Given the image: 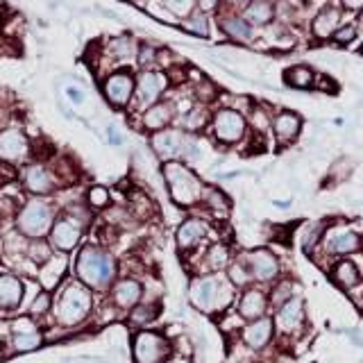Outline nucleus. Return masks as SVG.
<instances>
[{"mask_svg": "<svg viewBox=\"0 0 363 363\" xmlns=\"http://www.w3.org/2000/svg\"><path fill=\"white\" fill-rule=\"evenodd\" d=\"M73 275L94 293H107L118 277V259L102 243H82L75 250Z\"/></svg>", "mask_w": 363, "mask_h": 363, "instance_id": "f257e3e1", "label": "nucleus"}, {"mask_svg": "<svg viewBox=\"0 0 363 363\" xmlns=\"http://www.w3.org/2000/svg\"><path fill=\"white\" fill-rule=\"evenodd\" d=\"M96 309V295L82 281L68 277L60 289L52 293V320L62 329L82 327Z\"/></svg>", "mask_w": 363, "mask_h": 363, "instance_id": "f03ea898", "label": "nucleus"}, {"mask_svg": "<svg viewBox=\"0 0 363 363\" xmlns=\"http://www.w3.org/2000/svg\"><path fill=\"white\" fill-rule=\"evenodd\" d=\"M94 218L91 209L82 202H71L60 209L57 218L52 223V230L48 234V243L52 252L60 255H71L82 245V238L86 234V227Z\"/></svg>", "mask_w": 363, "mask_h": 363, "instance_id": "7ed1b4c3", "label": "nucleus"}, {"mask_svg": "<svg viewBox=\"0 0 363 363\" xmlns=\"http://www.w3.org/2000/svg\"><path fill=\"white\" fill-rule=\"evenodd\" d=\"M236 300V289L223 275H196L189 284V302L196 311L223 315Z\"/></svg>", "mask_w": 363, "mask_h": 363, "instance_id": "20e7f679", "label": "nucleus"}, {"mask_svg": "<svg viewBox=\"0 0 363 363\" xmlns=\"http://www.w3.org/2000/svg\"><path fill=\"white\" fill-rule=\"evenodd\" d=\"M162 179L166 184L168 198L177 209H196L202 202L204 193V182L198 177V173L184 162H164L162 168Z\"/></svg>", "mask_w": 363, "mask_h": 363, "instance_id": "39448f33", "label": "nucleus"}, {"mask_svg": "<svg viewBox=\"0 0 363 363\" xmlns=\"http://www.w3.org/2000/svg\"><path fill=\"white\" fill-rule=\"evenodd\" d=\"M60 213V207L48 198H28L21 202V207L14 216V230L26 236L28 241L37 238H48L52 223Z\"/></svg>", "mask_w": 363, "mask_h": 363, "instance_id": "423d86ee", "label": "nucleus"}, {"mask_svg": "<svg viewBox=\"0 0 363 363\" xmlns=\"http://www.w3.org/2000/svg\"><path fill=\"white\" fill-rule=\"evenodd\" d=\"M150 147L157 159L164 162H191L198 157V143L193 134H186L179 128H166L150 134Z\"/></svg>", "mask_w": 363, "mask_h": 363, "instance_id": "0eeeda50", "label": "nucleus"}, {"mask_svg": "<svg viewBox=\"0 0 363 363\" xmlns=\"http://www.w3.org/2000/svg\"><path fill=\"white\" fill-rule=\"evenodd\" d=\"M175 343L159 329H136L130 338L132 363H164L173 357Z\"/></svg>", "mask_w": 363, "mask_h": 363, "instance_id": "6e6552de", "label": "nucleus"}, {"mask_svg": "<svg viewBox=\"0 0 363 363\" xmlns=\"http://www.w3.org/2000/svg\"><path fill=\"white\" fill-rule=\"evenodd\" d=\"M7 345L9 354H30V352H37L45 345V334L39 323H34L30 315L23 313L11 320Z\"/></svg>", "mask_w": 363, "mask_h": 363, "instance_id": "1a4fd4ad", "label": "nucleus"}, {"mask_svg": "<svg viewBox=\"0 0 363 363\" xmlns=\"http://www.w3.org/2000/svg\"><path fill=\"white\" fill-rule=\"evenodd\" d=\"M170 86V77L168 73H164L162 68H147V71H141L139 77H136V86H134V100L132 105L136 111H143L155 102L164 100L166 91Z\"/></svg>", "mask_w": 363, "mask_h": 363, "instance_id": "9d476101", "label": "nucleus"}, {"mask_svg": "<svg viewBox=\"0 0 363 363\" xmlns=\"http://www.w3.org/2000/svg\"><path fill=\"white\" fill-rule=\"evenodd\" d=\"M209 132L218 143L223 145H234L238 141L245 139L247 134V121L241 111L230 109V107H220L211 113L209 121Z\"/></svg>", "mask_w": 363, "mask_h": 363, "instance_id": "9b49d317", "label": "nucleus"}, {"mask_svg": "<svg viewBox=\"0 0 363 363\" xmlns=\"http://www.w3.org/2000/svg\"><path fill=\"white\" fill-rule=\"evenodd\" d=\"M34 157V143L21 128H0V162L9 166H26Z\"/></svg>", "mask_w": 363, "mask_h": 363, "instance_id": "f8f14e48", "label": "nucleus"}, {"mask_svg": "<svg viewBox=\"0 0 363 363\" xmlns=\"http://www.w3.org/2000/svg\"><path fill=\"white\" fill-rule=\"evenodd\" d=\"M18 182H21V189L26 191L30 198H50L52 193L60 191L52 170L45 162H28L21 168Z\"/></svg>", "mask_w": 363, "mask_h": 363, "instance_id": "ddd939ff", "label": "nucleus"}, {"mask_svg": "<svg viewBox=\"0 0 363 363\" xmlns=\"http://www.w3.org/2000/svg\"><path fill=\"white\" fill-rule=\"evenodd\" d=\"M211 234V225L202 216H186L184 220L177 225L175 232V245L182 257L196 255L200 247L207 245V238Z\"/></svg>", "mask_w": 363, "mask_h": 363, "instance_id": "4468645a", "label": "nucleus"}, {"mask_svg": "<svg viewBox=\"0 0 363 363\" xmlns=\"http://www.w3.org/2000/svg\"><path fill=\"white\" fill-rule=\"evenodd\" d=\"M134 86H136V77L128 68H116L105 75L102 79V96L109 102L113 109H128L132 107L134 100Z\"/></svg>", "mask_w": 363, "mask_h": 363, "instance_id": "2eb2a0df", "label": "nucleus"}, {"mask_svg": "<svg viewBox=\"0 0 363 363\" xmlns=\"http://www.w3.org/2000/svg\"><path fill=\"white\" fill-rule=\"evenodd\" d=\"M145 298V284L141 277L136 275H123L116 277V281L111 284L107 291V302L116 309L121 315L134 309L136 304Z\"/></svg>", "mask_w": 363, "mask_h": 363, "instance_id": "dca6fc26", "label": "nucleus"}, {"mask_svg": "<svg viewBox=\"0 0 363 363\" xmlns=\"http://www.w3.org/2000/svg\"><path fill=\"white\" fill-rule=\"evenodd\" d=\"M245 266L250 270V277L257 284H275L279 279V259L275 252H270L268 247H257V250H250V252L241 255Z\"/></svg>", "mask_w": 363, "mask_h": 363, "instance_id": "f3484780", "label": "nucleus"}, {"mask_svg": "<svg viewBox=\"0 0 363 363\" xmlns=\"http://www.w3.org/2000/svg\"><path fill=\"white\" fill-rule=\"evenodd\" d=\"M304 300L293 295L291 300H286L281 306L275 309V315H272V325H275V334L279 336H291L298 334L304 327Z\"/></svg>", "mask_w": 363, "mask_h": 363, "instance_id": "a211bd4d", "label": "nucleus"}, {"mask_svg": "<svg viewBox=\"0 0 363 363\" xmlns=\"http://www.w3.org/2000/svg\"><path fill=\"white\" fill-rule=\"evenodd\" d=\"M363 241L357 232H352L350 227H343V225H332L327 227L323 232V238H320V245L327 255H352L361 250Z\"/></svg>", "mask_w": 363, "mask_h": 363, "instance_id": "6ab92c4d", "label": "nucleus"}, {"mask_svg": "<svg viewBox=\"0 0 363 363\" xmlns=\"http://www.w3.org/2000/svg\"><path fill=\"white\" fill-rule=\"evenodd\" d=\"M68 270H71V259H68V255L52 252L50 259L43 261V264L37 268V275L34 277H37L39 286L43 291L55 293L68 279Z\"/></svg>", "mask_w": 363, "mask_h": 363, "instance_id": "aec40b11", "label": "nucleus"}, {"mask_svg": "<svg viewBox=\"0 0 363 363\" xmlns=\"http://www.w3.org/2000/svg\"><path fill=\"white\" fill-rule=\"evenodd\" d=\"M26 302V279L14 270L0 272V311L14 313Z\"/></svg>", "mask_w": 363, "mask_h": 363, "instance_id": "412c9836", "label": "nucleus"}, {"mask_svg": "<svg viewBox=\"0 0 363 363\" xmlns=\"http://www.w3.org/2000/svg\"><path fill=\"white\" fill-rule=\"evenodd\" d=\"M268 309H270L268 293L259 286H247L241 291V295H238L234 313L241 318L243 323H252V320H257V318L268 315Z\"/></svg>", "mask_w": 363, "mask_h": 363, "instance_id": "4be33fe9", "label": "nucleus"}, {"mask_svg": "<svg viewBox=\"0 0 363 363\" xmlns=\"http://www.w3.org/2000/svg\"><path fill=\"white\" fill-rule=\"evenodd\" d=\"M238 336H241V343L252 350V352H261L266 350L272 338H275V325H272V318L264 315V318H257L252 323H245L241 329H238Z\"/></svg>", "mask_w": 363, "mask_h": 363, "instance_id": "5701e85b", "label": "nucleus"}, {"mask_svg": "<svg viewBox=\"0 0 363 363\" xmlns=\"http://www.w3.org/2000/svg\"><path fill=\"white\" fill-rule=\"evenodd\" d=\"M175 116H177L175 102L173 100H159L139 113V125H141L143 132L155 134V132H162V130L170 128Z\"/></svg>", "mask_w": 363, "mask_h": 363, "instance_id": "b1692460", "label": "nucleus"}, {"mask_svg": "<svg viewBox=\"0 0 363 363\" xmlns=\"http://www.w3.org/2000/svg\"><path fill=\"white\" fill-rule=\"evenodd\" d=\"M232 264V250L227 243L216 241L204 245V252L200 259V266L193 270V277L196 275H220L223 270H227V266Z\"/></svg>", "mask_w": 363, "mask_h": 363, "instance_id": "393cba45", "label": "nucleus"}, {"mask_svg": "<svg viewBox=\"0 0 363 363\" xmlns=\"http://www.w3.org/2000/svg\"><path fill=\"white\" fill-rule=\"evenodd\" d=\"M162 315V304H159L157 300H147L143 298L139 304L134 306V309H130L128 313H125V325H128L130 329H150V325L157 320V318Z\"/></svg>", "mask_w": 363, "mask_h": 363, "instance_id": "a878e982", "label": "nucleus"}, {"mask_svg": "<svg viewBox=\"0 0 363 363\" xmlns=\"http://www.w3.org/2000/svg\"><path fill=\"white\" fill-rule=\"evenodd\" d=\"M272 132H275V139L279 145H289L298 139V134L302 130V118L295 111H279L270 123Z\"/></svg>", "mask_w": 363, "mask_h": 363, "instance_id": "bb28decb", "label": "nucleus"}, {"mask_svg": "<svg viewBox=\"0 0 363 363\" xmlns=\"http://www.w3.org/2000/svg\"><path fill=\"white\" fill-rule=\"evenodd\" d=\"M102 57H107L111 60V64H128V62H134L136 60V43L128 37V34H123V37H113L105 48H102Z\"/></svg>", "mask_w": 363, "mask_h": 363, "instance_id": "cd10ccee", "label": "nucleus"}, {"mask_svg": "<svg viewBox=\"0 0 363 363\" xmlns=\"http://www.w3.org/2000/svg\"><path fill=\"white\" fill-rule=\"evenodd\" d=\"M200 207H204L216 218H225L232 209V202L225 196V191H220L218 186H204Z\"/></svg>", "mask_w": 363, "mask_h": 363, "instance_id": "c85d7f7f", "label": "nucleus"}, {"mask_svg": "<svg viewBox=\"0 0 363 363\" xmlns=\"http://www.w3.org/2000/svg\"><path fill=\"white\" fill-rule=\"evenodd\" d=\"M332 279L338 284L340 289H345V291L354 289V286H359V284H361L359 268H357V264L352 259L336 261V266L332 268Z\"/></svg>", "mask_w": 363, "mask_h": 363, "instance_id": "c756f323", "label": "nucleus"}, {"mask_svg": "<svg viewBox=\"0 0 363 363\" xmlns=\"http://www.w3.org/2000/svg\"><path fill=\"white\" fill-rule=\"evenodd\" d=\"M209 121H211V113L204 105H191L184 113H182L179 118V130H184L186 134H193V132H200L204 128H209Z\"/></svg>", "mask_w": 363, "mask_h": 363, "instance_id": "7c9ffc66", "label": "nucleus"}, {"mask_svg": "<svg viewBox=\"0 0 363 363\" xmlns=\"http://www.w3.org/2000/svg\"><path fill=\"white\" fill-rule=\"evenodd\" d=\"M220 28L230 39L238 41V43H247L252 39V28L247 26V21L243 16H236V14H227L220 18Z\"/></svg>", "mask_w": 363, "mask_h": 363, "instance_id": "2f4dec72", "label": "nucleus"}, {"mask_svg": "<svg viewBox=\"0 0 363 363\" xmlns=\"http://www.w3.org/2000/svg\"><path fill=\"white\" fill-rule=\"evenodd\" d=\"M338 18L340 14L334 7H325L323 11H318V16L313 18V26H311L313 34L318 39H329L338 28Z\"/></svg>", "mask_w": 363, "mask_h": 363, "instance_id": "473e14b6", "label": "nucleus"}, {"mask_svg": "<svg viewBox=\"0 0 363 363\" xmlns=\"http://www.w3.org/2000/svg\"><path fill=\"white\" fill-rule=\"evenodd\" d=\"M52 313V293L39 291L34 298L26 304V315H30L34 323H43Z\"/></svg>", "mask_w": 363, "mask_h": 363, "instance_id": "72a5a7b5", "label": "nucleus"}, {"mask_svg": "<svg viewBox=\"0 0 363 363\" xmlns=\"http://www.w3.org/2000/svg\"><path fill=\"white\" fill-rule=\"evenodd\" d=\"M84 204L91 209V213H98V211H107L111 207V191L102 184H94L89 186L86 193L82 196Z\"/></svg>", "mask_w": 363, "mask_h": 363, "instance_id": "f704fd0d", "label": "nucleus"}, {"mask_svg": "<svg viewBox=\"0 0 363 363\" xmlns=\"http://www.w3.org/2000/svg\"><path fill=\"white\" fill-rule=\"evenodd\" d=\"M272 14H275V9H272V5L268 3V0H252L245 11H243V18L247 21V26H266V23L272 18Z\"/></svg>", "mask_w": 363, "mask_h": 363, "instance_id": "c9c22d12", "label": "nucleus"}, {"mask_svg": "<svg viewBox=\"0 0 363 363\" xmlns=\"http://www.w3.org/2000/svg\"><path fill=\"white\" fill-rule=\"evenodd\" d=\"M225 277H227V281H230L234 289H241L243 291L247 286H252V277H250V270L245 266L243 257L232 259V264L227 266V270H225Z\"/></svg>", "mask_w": 363, "mask_h": 363, "instance_id": "e433bc0d", "label": "nucleus"}, {"mask_svg": "<svg viewBox=\"0 0 363 363\" xmlns=\"http://www.w3.org/2000/svg\"><path fill=\"white\" fill-rule=\"evenodd\" d=\"M284 79H286V84L293 89H309L315 82V73L309 66L300 64V66H291L289 71L284 73Z\"/></svg>", "mask_w": 363, "mask_h": 363, "instance_id": "4c0bfd02", "label": "nucleus"}, {"mask_svg": "<svg viewBox=\"0 0 363 363\" xmlns=\"http://www.w3.org/2000/svg\"><path fill=\"white\" fill-rule=\"evenodd\" d=\"M52 255V247L48 243V238H37V241H30L26 250V259L34 268H39L43 261H48Z\"/></svg>", "mask_w": 363, "mask_h": 363, "instance_id": "58836bf2", "label": "nucleus"}, {"mask_svg": "<svg viewBox=\"0 0 363 363\" xmlns=\"http://www.w3.org/2000/svg\"><path fill=\"white\" fill-rule=\"evenodd\" d=\"M184 30L196 34V37H202L207 39L209 32H211V23H209V16L202 14V11H193L189 18H184Z\"/></svg>", "mask_w": 363, "mask_h": 363, "instance_id": "ea45409f", "label": "nucleus"}, {"mask_svg": "<svg viewBox=\"0 0 363 363\" xmlns=\"http://www.w3.org/2000/svg\"><path fill=\"white\" fill-rule=\"evenodd\" d=\"M323 232H325V225L323 223H311V225H306L304 230H302L300 241H302V250H304L306 255H311L313 250L320 245Z\"/></svg>", "mask_w": 363, "mask_h": 363, "instance_id": "a19ab883", "label": "nucleus"}, {"mask_svg": "<svg viewBox=\"0 0 363 363\" xmlns=\"http://www.w3.org/2000/svg\"><path fill=\"white\" fill-rule=\"evenodd\" d=\"M291 298H293V281L291 279H277L272 291L268 293V304L272 306V309H277V306H281Z\"/></svg>", "mask_w": 363, "mask_h": 363, "instance_id": "79ce46f5", "label": "nucleus"}, {"mask_svg": "<svg viewBox=\"0 0 363 363\" xmlns=\"http://www.w3.org/2000/svg\"><path fill=\"white\" fill-rule=\"evenodd\" d=\"M134 62H136V66L141 68V71H147V68H155L157 66L159 52H157L155 45H147V43L136 45V60Z\"/></svg>", "mask_w": 363, "mask_h": 363, "instance_id": "37998d69", "label": "nucleus"}, {"mask_svg": "<svg viewBox=\"0 0 363 363\" xmlns=\"http://www.w3.org/2000/svg\"><path fill=\"white\" fill-rule=\"evenodd\" d=\"M164 7L170 11L173 16H179V18H189L193 14V9H196L198 0H162Z\"/></svg>", "mask_w": 363, "mask_h": 363, "instance_id": "c03bdc74", "label": "nucleus"}, {"mask_svg": "<svg viewBox=\"0 0 363 363\" xmlns=\"http://www.w3.org/2000/svg\"><path fill=\"white\" fill-rule=\"evenodd\" d=\"M14 179H18L16 166H9V164H3V162H0V186H7V184H11Z\"/></svg>", "mask_w": 363, "mask_h": 363, "instance_id": "a18cd8bd", "label": "nucleus"}, {"mask_svg": "<svg viewBox=\"0 0 363 363\" xmlns=\"http://www.w3.org/2000/svg\"><path fill=\"white\" fill-rule=\"evenodd\" d=\"M354 37H357V28L354 26H345V28H340V30L334 32L336 43H350Z\"/></svg>", "mask_w": 363, "mask_h": 363, "instance_id": "49530a36", "label": "nucleus"}, {"mask_svg": "<svg viewBox=\"0 0 363 363\" xmlns=\"http://www.w3.org/2000/svg\"><path fill=\"white\" fill-rule=\"evenodd\" d=\"M218 3H220V0H198V7H200L202 14H207V11L218 7Z\"/></svg>", "mask_w": 363, "mask_h": 363, "instance_id": "de8ad7c7", "label": "nucleus"}, {"mask_svg": "<svg viewBox=\"0 0 363 363\" xmlns=\"http://www.w3.org/2000/svg\"><path fill=\"white\" fill-rule=\"evenodd\" d=\"M164 363H191V354H182V352H173V357L166 359Z\"/></svg>", "mask_w": 363, "mask_h": 363, "instance_id": "09e8293b", "label": "nucleus"}, {"mask_svg": "<svg viewBox=\"0 0 363 363\" xmlns=\"http://www.w3.org/2000/svg\"><path fill=\"white\" fill-rule=\"evenodd\" d=\"M66 94H68V98H71V100L75 102V105H79V102L84 100V96L79 94V89H75V86H68V89H66Z\"/></svg>", "mask_w": 363, "mask_h": 363, "instance_id": "8fccbe9b", "label": "nucleus"}, {"mask_svg": "<svg viewBox=\"0 0 363 363\" xmlns=\"http://www.w3.org/2000/svg\"><path fill=\"white\" fill-rule=\"evenodd\" d=\"M9 354V345H7V338L0 336V361H3L5 357Z\"/></svg>", "mask_w": 363, "mask_h": 363, "instance_id": "3c124183", "label": "nucleus"}, {"mask_svg": "<svg viewBox=\"0 0 363 363\" xmlns=\"http://www.w3.org/2000/svg\"><path fill=\"white\" fill-rule=\"evenodd\" d=\"M347 9H363V0H343Z\"/></svg>", "mask_w": 363, "mask_h": 363, "instance_id": "603ef678", "label": "nucleus"}, {"mask_svg": "<svg viewBox=\"0 0 363 363\" xmlns=\"http://www.w3.org/2000/svg\"><path fill=\"white\" fill-rule=\"evenodd\" d=\"M357 34H363V11H361V16H359V21H357Z\"/></svg>", "mask_w": 363, "mask_h": 363, "instance_id": "864d4df0", "label": "nucleus"}, {"mask_svg": "<svg viewBox=\"0 0 363 363\" xmlns=\"http://www.w3.org/2000/svg\"><path fill=\"white\" fill-rule=\"evenodd\" d=\"M3 223H5V220H3V218H0V232H3Z\"/></svg>", "mask_w": 363, "mask_h": 363, "instance_id": "5fc2aeb1", "label": "nucleus"}, {"mask_svg": "<svg viewBox=\"0 0 363 363\" xmlns=\"http://www.w3.org/2000/svg\"><path fill=\"white\" fill-rule=\"evenodd\" d=\"M361 52H363V45H361Z\"/></svg>", "mask_w": 363, "mask_h": 363, "instance_id": "6e6d98bb", "label": "nucleus"}]
</instances>
